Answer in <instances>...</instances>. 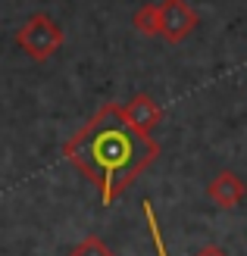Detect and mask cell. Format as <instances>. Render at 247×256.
Listing matches in <instances>:
<instances>
[{
	"instance_id": "obj_6",
	"label": "cell",
	"mask_w": 247,
	"mask_h": 256,
	"mask_svg": "<svg viewBox=\"0 0 247 256\" xmlns=\"http://www.w3.org/2000/svg\"><path fill=\"white\" fill-rule=\"evenodd\" d=\"M132 25L141 34H147V38H160V4L138 6L135 16H132Z\"/></svg>"
},
{
	"instance_id": "obj_1",
	"label": "cell",
	"mask_w": 247,
	"mask_h": 256,
	"mask_svg": "<svg viewBox=\"0 0 247 256\" xmlns=\"http://www.w3.org/2000/svg\"><path fill=\"white\" fill-rule=\"evenodd\" d=\"M63 153L85 178L97 184L103 206H113L160 156V144L153 134H141L128 125L119 104H103Z\"/></svg>"
},
{
	"instance_id": "obj_4",
	"label": "cell",
	"mask_w": 247,
	"mask_h": 256,
	"mask_svg": "<svg viewBox=\"0 0 247 256\" xmlns=\"http://www.w3.org/2000/svg\"><path fill=\"white\" fill-rule=\"evenodd\" d=\"M244 194H247V184L231 169L216 172L210 178V184H206V197H210L219 210H235L238 203L244 200Z\"/></svg>"
},
{
	"instance_id": "obj_8",
	"label": "cell",
	"mask_w": 247,
	"mask_h": 256,
	"mask_svg": "<svg viewBox=\"0 0 247 256\" xmlns=\"http://www.w3.org/2000/svg\"><path fill=\"white\" fill-rule=\"evenodd\" d=\"M141 212H144V222H147V232H150V240H153V250H157V256H169L166 240H163V232H160V219H157V212H153V206H150L147 200L141 203Z\"/></svg>"
},
{
	"instance_id": "obj_3",
	"label": "cell",
	"mask_w": 247,
	"mask_h": 256,
	"mask_svg": "<svg viewBox=\"0 0 247 256\" xmlns=\"http://www.w3.org/2000/svg\"><path fill=\"white\" fill-rule=\"evenodd\" d=\"M197 28V10L188 0H163L160 4V38L178 44Z\"/></svg>"
},
{
	"instance_id": "obj_5",
	"label": "cell",
	"mask_w": 247,
	"mask_h": 256,
	"mask_svg": "<svg viewBox=\"0 0 247 256\" xmlns=\"http://www.w3.org/2000/svg\"><path fill=\"white\" fill-rule=\"evenodd\" d=\"M122 116L132 128H138L141 134H150L153 128L163 122V110L150 94H135L128 104H122Z\"/></svg>"
},
{
	"instance_id": "obj_9",
	"label": "cell",
	"mask_w": 247,
	"mask_h": 256,
	"mask_svg": "<svg viewBox=\"0 0 247 256\" xmlns=\"http://www.w3.org/2000/svg\"><path fill=\"white\" fill-rule=\"evenodd\" d=\"M194 256H228V253H225L222 247H216V244H206V247H200Z\"/></svg>"
},
{
	"instance_id": "obj_7",
	"label": "cell",
	"mask_w": 247,
	"mask_h": 256,
	"mask_svg": "<svg viewBox=\"0 0 247 256\" xmlns=\"http://www.w3.org/2000/svg\"><path fill=\"white\" fill-rule=\"evenodd\" d=\"M69 256H116V253H113V247H110L103 238L88 234V238H82L79 244L69 250Z\"/></svg>"
},
{
	"instance_id": "obj_2",
	"label": "cell",
	"mask_w": 247,
	"mask_h": 256,
	"mask_svg": "<svg viewBox=\"0 0 247 256\" xmlns=\"http://www.w3.org/2000/svg\"><path fill=\"white\" fill-rule=\"evenodd\" d=\"M66 41L63 28L47 16V12H35L22 22V28L16 32V44L22 47V54H29L35 62H47Z\"/></svg>"
}]
</instances>
